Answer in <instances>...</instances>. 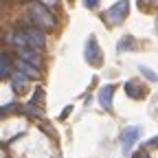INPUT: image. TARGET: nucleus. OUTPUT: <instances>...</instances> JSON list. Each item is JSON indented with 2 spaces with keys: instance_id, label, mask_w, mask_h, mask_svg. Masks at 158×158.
<instances>
[{
  "instance_id": "nucleus-15",
  "label": "nucleus",
  "mask_w": 158,
  "mask_h": 158,
  "mask_svg": "<svg viewBox=\"0 0 158 158\" xmlns=\"http://www.w3.org/2000/svg\"><path fill=\"white\" fill-rule=\"evenodd\" d=\"M84 2H86V7H88V9H94V7L99 5V0H84Z\"/></svg>"
},
{
  "instance_id": "nucleus-11",
  "label": "nucleus",
  "mask_w": 158,
  "mask_h": 158,
  "mask_svg": "<svg viewBox=\"0 0 158 158\" xmlns=\"http://www.w3.org/2000/svg\"><path fill=\"white\" fill-rule=\"evenodd\" d=\"M0 75L11 77V59H9L7 53H2V57H0Z\"/></svg>"
},
{
  "instance_id": "nucleus-14",
  "label": "nucleus",
  "mask_w": 158,
  "mask_h": 158,
  "mask_svg": "<svg viewBox=\"0 0 158 158\" xmlns=\"http://www.w3.org/2000/svg\"><path fill=\"white\" fill-rule=\"evenodd\" d=\"M40 2L46 5L48 9H53V7H57V5H59V0H40Z\"/></svg>"
},
{
  "instance_id": "nucleus-12",
  "label": "nucleus",
  "mask_w": 158,
  "mask_h": 158,
  "mask_svg": "<svg viewBox=\"0 0 158 158\" xmlns=\"http://www.w3.org/2000/svg\"><path fill=\"white\" fill-rule=\"evenodd\" d=\"M118 53H123V51H132V48H136V42H134V37L132 35H125V37H121V42H118Z\"/></svg>"
},
{
  "instance_id": "nucleus-16",
  "label": "nucleus",
  "mask_w": 158,
  "mask_h": 158,
  "mask_svg": "<svg viewBox=\"0 0 158 158\" xmlns=\"http://www.w3.org/2000/svg\"><path fill=\"white\" fill-rule=\"evenodd\" d=\"M136 158H147V154H145V152H138V154H136Z\"/></svg>"
},
{
  "instance_id": "nucleus-10",
  "label": "nucleus",
  "mask_w": 158,
  "mask_h": 158,
  "mask_svg": "<svg viewBox=\"0 0 158 158\" xmlns=\"http://www.w3.org/2000/svg\"><path fill=\"white\" fill-rule=\"evenodd\" d=\"M18 53H20V57H22V62H29V64H33V66H37V64H40V57H37V53H35V51L20 48Z\"/></svg>"
},
{
  "instance_id": "nucleus-6",
  "label": "nucleus",
  "mask_w": 158,
  "mask_h": 158,
  "mask_svg": "<svg viewBox=\"0 0 158 158\" xmlns=\"http://www.w3.org/2000/svg\"><path fill=\"white\" fill-rule=\"evenodd\" d=\"M7 42L13 44V46H18V48H29V46H31L29 35L24 33V29H22V31H13V33L7 37Z\"/></svg>"
},
{
  "instance_id": "nucleus-17",
  "label": "nucleus",
  "mask_w": 158,
  "mask_h": 158,
  "mask_svg": "<svg viewBox=\"0 0 158 158\" xmlns=\"http://www.w3.org/2000/svg\"><path fill=\"white\" fill-rule=\"evenodd\" d=\"M149 145H154V147H158V136L154 138V141H149Z\"/></svg>"
},
{
  "instance_id": "nucleus-13",
  "label": "nucleus",
  "mask_w": 158,
  "mask_h": 158,
  "mask_svg": "<svg viewBox=\"0 0 158 158\" xmlns=\"http://www.w3.org/2000/svg\"><path fill=\"white\" fill-rule=\"evenodd\" d=\"M138 70H141V73H143V75H145V77L149 79V81H158V75H156V73H154L152 68H147V66H141Z\"/></svg>"
},
{
  "instance_id": "nucleus-2",
  "label": "nucleus",
  "mask_w": 158,
  "mask_h": 158,
  "mask_svg": "<svg viewBox=\"0 0 158 158\" xmlns=\"http://www.w3.org/2000/svg\"><path fill=\"white\" fill-rule=\"evenodd\" d=\"M127 13H130V2H127V0H118L116 5H112V7L108 9L106 20H108V24L116 27V24H121L123 20L127 18Z\"/></svg>"
},
{
  "instance_id": "nucleus-7",
  "label": "nucleus",
  "mask_w": 158,
  "mask_h": 158,
  "mask_svg": "<svg viewBox=\"0 0 158 158\" xmlns=\"http://www.w3.org/2000/svg\"><path fill=\"white\" fill-rule=\"evenodd\" d=\"M112 97H114V86L112 84L101 86V90H99V103H101V108H106V110L112 108Z\"/></svg>"
},
{
  "instance_id": "nucleus-1",
  "label": "nucleus",
  "mask_w": 158,
  "mask_h": 158,
  "mask_svg": "<svg viewBox=\"0 0 158 158\" xmlns=\"http://www.w3.org/2000/svg\"><path fill=\"white\" fill-rule=\"evenodd\" d=\"M29 18H31V22L35 24V27H40V29H44V31H53L55 29V15L51 13V9L46 7V5H42V2H35V5H31L29 7Z\"/></svg>"
},
{
  "instance_id": "nucleus-18",
  "label": "nucleus",
  "mask_w": 158,
  "mask_h": 158,
  "mask_svg": "<svg viewBox=\"0 0 158 158\" xmlns=\"http://www.w3.org/2000/svg\"><path fill=\"white\" fill-rule=\"evenodd\" d=\"M156 27H158V24H156Z\"/></svg>"
},
{
  "instance_id": "nucleus-4",
  "label": "nucleus",
  "mask_w": 158,
  "mask_h": 158,
  "mask_svg": "<svg viewBox=\"0 0 158 158\" xmlns=\"http://www.w3.org/2000/svg\"><path fill=\"white\" fill-rule=\"evenodd\" d=\"M24 33L29 35V42H31V46L37 51V48H44V44H46V40H44V33H42V29L40 27H24Z\"/></svg>"
},
{
  "instance_id": "nucleus-9",
  "label": "nucleus",
  "mask_w": 158,
  "mask_h": 158,
  "mask_svg": "<svg viewBox=\"0 0 158 158\" xmlns=\"http://www.w3.org/2000/svg\"><path fill=\"white\" fill-rule=\"evenodd\" d=\"M11 77H13V79H11L13 90L24 92V90H27V86H29V81H27V77H29V75H11Z\"/></svg>"
},
{
  "instance_id": "nucleus-8",
  "label": "nucleus",
  "mask_w": 158,
  "mask_h": 158,
  "mask_svg": "<svg viewBox=\"0 0 158 158\" xmlns=\"http://www.w3.org/2000/svg\"><path fill=\"white\" fill-rule=\"evenodd\" d=\"M125 92H127L132 99H143L147 90H145V88H141L136 81H127V84H125Z\"/></svg>"
},
{
  "instance_id": "nucleus-5",
  "label": "nucleus",
  "mask_w": 158,
  "mask_h": 158,
  "mask_svg": "<svg viewBox=\"0 0 158 158\" xmlns=\"http://www.w3.org/2000/svg\"><path fill=\"white\" fill-rule=\"evenodd\" d=\"M141 138V127H127L125 132H123V136H121V141H123V152L127 154L130 149H132V145Z\"/></svg>"
},
{
  "instance_id": "nucleus-3",
  "label": "nucleus",
  "mask_w": 158,
  "mask_h": 158,
  "mask_svg": "<svg viewBox=\"0 0 158 158\" xmlns=\"http://www.w3.org/2000/svg\"><path fill=\"white\" fill-rule=\"evenodd\" d=\"M86 62L90 66H94V68H99L103 64V53H101V48H99V42H97L94 35H90L88 42H86Z\"/></svg>"
}]
</instances>
